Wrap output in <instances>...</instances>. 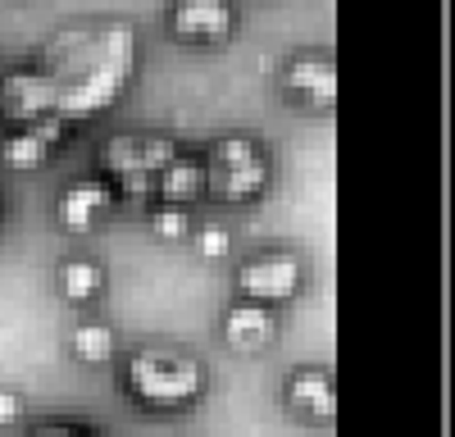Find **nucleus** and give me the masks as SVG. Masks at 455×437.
Masks as SVG:
<instances>
[{
	"label": "nucleus",
	"instance_id": "nucleus-7",
	"mask_svg": "<svg viewBox=\"0 0 455 437\" xmlns=\"http://www.w3.org/2000/svg\"><path fill=\"white\" fill-rule=\"evenodd\" d=\"M278 96L296 109L328 115L337 105V55L328 46H296L278 60Z\"/></svg>",
	"mask_w": 455,
	"mask_h": 437
},
{
	"label": "nucleus",
	"instance_id": "nucleus-16",
	"mask_svg": "<svg viewBox=\"0 0 455 437\" xmlns=\"http://www.w3.org/2000/svg\"><path fill=\"white\" fill-rule=\"evenodd\" d=\"M192 205H169V201H156L146 210V228L156 233L160 242H187L192 237Z\"/></svg>",
	"mask_w": 455,
	"mask_h": 437
},
{
	"label": "nucleus",
	"instance_id": "nucleus-17",
	"mask_svg": "<svg viewBox=\"0 0 455 437\" xmlns=\"http://www.w3.org/2000/svg\"><path fill=\"white\" fill-rule=\"evenodd\" d=\"M196 246V255L201 260H223V255H233V228L223 224V218H196L192 224V237H187Z\"/></svg>",
	"mask_w": 455,
	"mask_h": 437
},
{
	"label": "nucleus",
	"instance_id": "nucleus-9",
	"mask_svg": "<svg viewBox=\"0 0 455 437\" xmlns=\"http://www.w3.org/2000/svg\"><path fill=\"white\" fill-rule=\"evenodd\" d=\"M55 115V91H51V78L36 60H19V64H5L0 68V123L14 128V123H36Z\"/></svg>",
	"mask_w": 455,
	"mask_h": 437
},
{
	"label": "nucleus",
	"instance_id": "nucleus-11",
	"mask_svg": "<svg viewBox=\"0 0 455 437\" xmlns=\"http://www.w3.org/2000/svg\"><path fill=\"white\" fill-rule=\"evenodd\" d=\"M283 406L306 424H332L337 419V374L328 364H296L283 378Z\"/></svg>",
	"mask_w": 455,
	"mask_h": 437
},
{
	"label": "nucleus",
	"instance_id": "nucleus-20",
	"mask_svg": "<svg viewBox=\"0 0 455 437\" xmlns=\"http://www.w3.org/2000/svg\"><path fill=\"white\" fill-rule=\"evenodd\" d=\"M5 210H10V201H5V182H0V224H5Z\"/></svg>",
	"mask_w": 455,
	"mask_h": 437
},
{
	"label": "nucleus",
	"instance_id": "nucleus-10",
	"mask_svg": "<svg viewBox=\"0 0 455 437\" xmlns=\"http://www.w3.org/2000/svg\"><path fill=\"white\" fill-rule=\"evenodd\" d=\"M73 128L60 119V115H46V119H36V123H14L0 132V164L14 169V173H32V169H42Z\"/></svg>",
	"mask_w": 455,
	"mask_h": 437
},
{
	"label": "nucleus",
	"instance_id": "nucleus-1",
	"mask_svg": "<svg viewBox=\"0 0 455 437\" xmlns=\"http://www.w3.org/2000/svg\"><path fill=\"white\" fill-rule=\"evenodd\" d=\"M32 60L51 78L55 115L68 128H78L128 96L141 73L146 46L128 14H83L55 23Z\"/></svg>",
	"mask_w": 455,
	"mask_h": 437
},
{
	"label": "nucleus",
	"instance_id": "nucleus-3",
	"mask_svg": "<svg viewBox=\"0 0 455 437\" xmlns=\"http://www.w3.org/2000/svg\"><path fill=\"white\" fill-rule=\"evenodd\" d=\"M205 196L219 205H255L274 187V151L251 128H228L205 141Z\"/></svg>",
	"mask_w": 455,
	"mask_h": 437
},
{
	"label": "nucleus",
	"instance_id": "nucleus-15",
	"mask_svg": "<svg viewBox=\"0 0 455 437\" xmlns=\"http://www.w3.org/2000/svg\"><path fill=\"white\" fill-rule=\"evenodd\" d=\"M68 355L78 364H92V369H100V364H114V355H119V333H114L109 319H78L68 328Z\"/></svg>",
	"mask_w": 455,
	"mask_h": 437
},
{
	"label": "nucleus",
	"instance_id": "nucleus-6",
	"mask_svg": "<svg viewBox=\"0 0 455 437\" xmlns=\"http://www.w3.org/2000/svg\"><path fill=\"white\" fill-rule=\"evenodd\" d=\"M160 23L178 46L219 51L242 32V0H164Z\"/></svg>",
	"mask_w": 455,
	"mask_h": 437
},
{
	"label": "nucleus",
	"instance_id": "nucleus-5",
	"mask_svg": "<svg viewBox=\"0 0 455 437\" xmlns=\"http://www.w3.org/2000/svg\"><path fill=\"white\" fill-rule=\"evenodd\" d=\"M310 269L306 255L296 246H259L251 255H242L233 269V287L242 301H259V306H287L300 297Z\"/></svg>",
	"mask_w": 455,
	"mask_h": 437
},
{
	"label": "nucleus",
	"instance_id": "nucleus-18",
	"mask_svg": "<svg viewBox=\"0 0 455 437\" xmlns=\"http://www.w3.org/2000/svg\"><path fill=\"white\" fill-rule=\"evenodd\" d=\"M28 437H96L87 424H73V419H46V424H32Z\"/></svg>",
	"mask_w": 455,
	"mask_h": 437
},
{
	"label": "nucleus",
	"instance_id": "nucleus-2",
	"mask_svg": "<svg viewBox=\"0 0 455 437\" xmlns=\"http://www.w3.org/2000/svg\"><path fill=\"white\" fill-rule=\"evenodd\" d=\"M119 383H124L132 406L156 410V415H178V410H192L205 401L210 364L192 346L150 342V346H137L124 355Z\"/></svg>",
	"mask_w": 455,
	"mask_h": 437
},
{
	"label": "nucleus",
	"instance_id": "nucleus-4",
	"mask_svg": "<svg viewBox=\"0 0 455 437\" xmlns=\"http://www.w3.org/2000/svg\"><path fill=\"white\" fill-rule=\"evenodd\" d=\"M178 151L182 141L164 128H114L96 146V173H105L119 196H150V178Z\"/></svg>",
	"mask_w": 455,
	"mask_h": 437
},
{
	"label": "nucleus",
	"instance_id": "nucleus-19",
	"mask_svg": "<svg viewBox=\"0 0 455 437\" xmlns=\"http://www.w3.org/2000/svg\"><path fill=\"white\" fill-rule=\"evenodd\" d=\"M23 415H28V401H23V392H14V387H0V428H14V424H23Z\"/></svg>",
	"mask_w": 455,
	"mask_h": 437
},
{
	"label": "nucleus",
	"instance_id": "nucleus-13",
	"mask_svg": "<svg viewBox=\"0 0 455 437\" xmlns=\"http://www.w3.org/2000/svg\"><path fill=\"white\" fill-rule=\"evenodd\" d=\"M150 196L156 201H169V205H196L205 201V160L201 151H182L173 160L160 164V173L150 178Z\"/></svg>",
	"mask_w": 455,
	"mask_h": 437
},
{
	"label": "nucleus",
	"instance_id": "nucleus-14",
	"mask_svg": "<svg viewBox=\"0 0 455 437\" xmlns=\"http://www.w3.org/2000/svg\"><path fill=\"white\" fill-rule=\"evenodd\" d=\"M55 291L68 306H92L109 291V269L96 255H64L55 265Z\"/></svg>",
	"mask_w": 455,
	"mask_h": 437
},
{
	"label": "nucleus",
	"instance_id": "nucleus-8",
	"mask_svg": "<svg viewBox=\"0 0 455 437\" xmlns=\"http://www.w3.org/2000/svg\"><path fill=\"white\" fill-rule=\"evenodd\" d=\"M119 205V192H114V182L105 173H83V178H68L64 187L55 192L51 201V218L55 228L68 233V237H87L96 233L105 218L114 214Z\"/></svg>",
	"mask_w": 455,
	"mask_h": 437
},
{
	"label": "nucleus",
	"instance_id": "nucleus-12",
	"mask_svg": "<svg viewBox=\"0 0 455 437\" xmlns=\"http://www.w3.org/2000/svg\"><path fill=\"white\" fill-rule=\"evenodd\" d=\"M219 333H223V342L233 346L237 355H259L264 346H274V338H278V314H274V306H259V301H233L223 310V319H219Z\"/></svg>",
	"mask_w": 455,
	"mask_h": 437
}]
</instances>
